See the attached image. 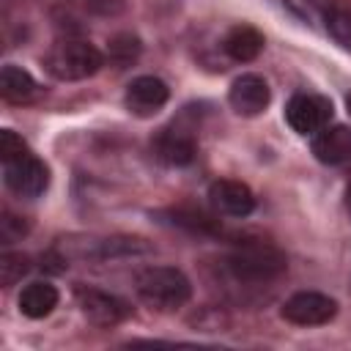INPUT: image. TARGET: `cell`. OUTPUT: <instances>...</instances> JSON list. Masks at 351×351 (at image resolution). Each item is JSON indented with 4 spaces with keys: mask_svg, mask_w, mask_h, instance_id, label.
<instances>
[{
    "mask_svg": "<svg viewBox=\"0 0 351 351\" xmlns=\"http://www.w3.org/2000/svg\"><path fill=\"white\" fill-rule=\"evenodd\" d=\"M60 255L69 258H88V261H104V258H123V255H140L148 252L151 244H145V239L137 236H110V239H63L60 244Z\"/></svg>",
    "mask_w": 351,
    "mask_h": 351,
    "instance_id": "5b68a950",
    "label": "cell"
},
{
    "mask_svg": "<svg viewBox=\"0 0 351 351\" xmlns=\"http://www.w3.org/2000/svg\"><path fill=\"white\" fill-rule=\"evenodd\" d=\"M41 63H44L49 77H55L60 82H77V80L93 77L104 66V55L88 41L63 38L47 49Z\"/></svg>",
    "mask_w": 351,
    "mask_h": 351,
    "instance_id": "3957f363",
    "label": "cell"
},
{
    "mask_svg": "<svg viewBox=\"0 0 351 351\" xmlns=\"http://www.w3.org/2000/svg\"><path fill=\"white\" fill-rule=\"evenodd\" d=\"M154 151L156 156L165 162V165H173V167H184L195 159L197 154V137L192 129H184L178 123L173 126H165L156 140H154Z\"/></svg>",
    "mask_w": 351,
    "mask_h": 351,
    "instance_id": "8fae6325",
    "label": "cell"
},
{
    "mask_svg": "<svg viewBox=\"0 0 351 351\" xmlns=\"http://www.w3.org/2000/svg\"><path fill=\"white\" fill-rule=\"evenodd\" d=\"M280 315L296 326H321L337 315V302L321 291H299L285 299Z\"/></svg>",
    "mask_w": 351,
    "mask_h": 351,
    "instance_id": "52a82bcc",
    "label": "cell"
},
{
    "mask_svg": "<svg viewBox=\"0 0 351 351\" xmlns=\"http://www.w3.org/2000/svg\"><path fill=\"white\" fill-rule=\"evenodd\" d=\"M107 55L112 63L118 66H129L137 55H140V38L132 33H118L107 41Z\"/></svg>",
    "mask_w": 351,
    "mask_h": 351,
    "instance_id": "d6986e66",
    "label": "cell"
},
{
    "mask_svg": "<svg viewBox=\"0 0 351 351\" xmlns=\"http://www.w3.org/2000/svg\"><path fill=\"white\" fill-rule=\"evenodd\" d=\"M90 14H99V16H115L123 11L126 0H80Z\"/></svg>",
    "mask_w": 351,
    "mask_h": 351,
    "instance_id": "603a6c76",
    "label": "cell"
},
{
    "mask_svg": "<svg viewBox=\"0 0 351 351\" xmlns=\"http://www.w3.org/2000/svg\"><path fill=\"white\" fill-rule=\"evenodd\" d=\"M222 266H225V274L236 285L261 288V285H269L277 277H282L285 269H288V261H285L282 250L274 247L271 241L244 239V241L233 244V250L228 252Z\"/></svg>",
    "mask_w": 351,
    "mask_h": 351,
    "instance_id": "6da1fadb",
    "label": "cell"
},
{
    "mask_svg": "<svg viewBox=\"0 0 351 351\" xmlns=\"http://www.w3.org/2000/svg\"><path fill=\"white\" fill-rule=\"evenodd\" d=\"M137 296L154 310H178L192 296L189 277L176 266H148L134 280Z\"/></svg>",
    "mask_w": 351,
    "mask_h": 351,
    "instance_id": "7a4b0ae2",
    "label": "cell"
},
{
    "mask_svg": "<svg viewBox=\"0 0 351 351\" xmlns=\"http://www.w3.org/2000/svg\"><path fill=\"white\" fill-rule=\"evenodd\" d=\"M313 154L324 165L351 162V126H324L318 134H313Z\"/></svg>",
    "mask_w": 351,
    "mask_h": 351,
    "instance_id": "4fadbf2b",
    "label": "cell"
},
{
    "mask_svg": "<svg viewBox=\"0 0 351 351\" xmlns=\"http://www.w3.org/2000/svg\"><path fill=\"white\" fill-rule=\"evenodd\" d=\"M22 151H27V143H25L16 132L3 129V132H0V159L16 156V154H22Z\"/></svg>",
    "mask_w": 351,
    "mask_h": 351,
    "instance_id": "7402d4cb",
    "label": "cell"
},
{
    "mask_svg": "<svg viewBox=\"0 0 351 351\" xmlns=\"http://www.w3.org/2000/svg\"><path fill=\"white\" fill-rule=\"evenodd\" d=\"M156 217H162V222H167L173 228L195 233V236H217L219 233L217 219L211 214H206L203 208H197V206H170V208L159 211Z\"/></svg>",
    "mask_w": 351,
    "mask_h": 351,
    "instance_id": "9a60e30c",
    "label": "cell"
},
{
    "mask_svg": "<svg viewBox=\"0 0 351 351\" xmlns=\"http://www.w3.org/2000/svg\"><path fill=\"white\" fill-rule=\"evenodd\" d=\"M30 271V258L25 252H3L0 255V282L3 288L16 285Z\"/></svg>",
    "mask_w": 351,
    "mask_h": 351,
    "instance_id": "ffe728a7",
    "label": "cell"
},
{
    "mask_svg": "<svg viewBox=\"0 0 351 351\" xmlns=\"http://www.w3.org/2000/svg\"><path fill=\"white\" fill-rule=\"evenodd\" d=\"M3 178L5 186L19 197H38L49 186V167L27 148L16 156L3 159Z\"/></svg>",
    "mask_w": 351,
    "mask_h": 351,
    "instance_id": "277c9868",
    "label": "cell"
},
{
    "mask_svg": "<svg viewBox=\"0 0 351 351\" xmlns=\"http://www.w3.org/2000/svg\"><path fill=\"white\" fill-rule=\"evenodd\" d=\"M77 304L93 326H115L132 315V307L123 299L88 285H77Z\"/></svg>",
    "mask_w": 351,
    "mask_h": 351,
    "instance_id": "ba28073f",
    "label": "cell"
},
{
    "mask_svg": "<svg viewBox=\"0 0 351 351\" xmlns=\"http://www.w3.org/2000/svg\"><path fill=\"white\" fill-rule=\"evenodd\" d=\"M263 33L258 30V27H252V25H233L228 33H225V38H222V49L228 52V58L230 60H236V63H250V60H255L258 55H261V49H263Z\"/></svg>",
    "mask_w": 351,
    "mask_h": 351,
    "instance_id": "2e32d148",
    "label": "cell"
},
{
    "mask_svg": "<svg viewBox=\"0 0 351 351\" xmlns=\"http://www.w3.org/2000/svg\"><path fill=\"white\" fill-rule=\"evenodd\" d=\"M208 200H211V206H214L219 214L236 217V219L250 217L252 208H255V195H252V189H250L247 184H241V181H233V178H219V181H214V184L208 186Z\"/></svg>",
    "mask_w": 351,
    "mask_h": 351,
    "instance_id": "7c38bea8",
    "label": "cell"
},
{
    "mask_svg": "<svg viewBox=\"0 0 351 351\" xmlns=\"http://www.w3.org/2000/svg\"><path fill=\"white\" fill-rule=\"evenodd\" d=\"M269 101H271V90L261 74H241L233 80L228 90V104L233 107L236 115H244V118L261 115L269 107Z\"/></svg>",
    "mask_w": 351,
    "mask_h": 351,
    "instance_id": "9c48e42d",
    "label": "cell"
},
{
    "mask_svg": "<svg viewBox=\"0 0 351 351\" xmlns=\"http://www.w3.org/2000/svg\"><path fill=\"white\" fill-rule=\"evenodd\" d=\"M25 233H27L25 217H16L11 211H3V217H0V239H3V244H11V241L22 239Z\"/></svg>",
    "mask_w": 351,
    "mask_h": 351,
    "instance_id": "44dd1931",
    "label": "cell"
},
{
    "mask_svg": "<svg viewBox=\"0 0 351 351\" xmlns=\"http://www.w3.org/2000/svg\"><path fill=\"white\" fill-rule=\"evenodd\" d=\"M346 107H348V112H351V93L346 96Z\"/></svg>",
    "mask_w": 351,
    "mask_h": 351,
    "instance_id": "d4e9b609",
    "label": "cell"
},
{
    "mask_svg": "<svg viewBox=\"0 0 351 351\" xmlns=\"http://www.w3.org/2000/svg\"><path fill=\"white\" fill-rule=\"evenodd\" d=\"M170 99V88L167 82H162L159 77L154 74H143V77H134L129 85H126V110L140 115V118H148L154 112H159Z\"/></svg>",
    "mask_w": 351,
    "mask_h": 351,
    "instance_id": "30bf717a",
    "label": "cell"
},
{
    "mask_svg": "<svg viewBox=\"0 0 351 351\" xmlns=\"http://www.w3.org/2000/svg\"><path fill=\"white\" fill-rule=\"evenodd\" d=\"M58 288L47 280H36L30 285L22 288L19 293V313L27 315V318H47L55 307H58Z\"/></svg>",
    "mask_w": 351,
    "mask_h": 351,
    "instance_id": "e0dca14e",
    "label": "cell"
},
{
    "mask_svg": "<svg viewBox=\"0 0 351 351\" xmlns=\"http://www.w3.org/2000/svg\"><path fill=\"white\" fill-rule=\"evenodd\" d=\"M285 121L299 134H318L332 121V101L321 93H293L285 104Z\"/></svg>",
    "mask_w": 351,
    "mask_h": 351,
    "instance_id": "8992f818",
    "label": "cell"
},
{
    "mask_svg": "<svg viewBox=\"0 0 351 351\" xmlns=\"http://www.w3.org/2000/svg\"><path fill=\"white\" fill-rule=\"evenodd\" d=\"M324 19L326 33L351 52V0H310Z\"/></svg>",
    "mask_w": 351,
    "mask_h": 351,
    "instance_id": "5bb4252c",
    "label": "cell"
},
{
    "mask_svg": "<svg viewBox=\"0 0 351 351\" xmlns=\"http://www.w3.org/2000/svg\"><path fill=\"white\" fill-rule=\"evenodd\" d=\"M346 208H348V214H351V181H348V186H346Z\"/></svg>",
    "mask_w": 351,
    "mask_h": 351,
    "instance_id": "cb8c5ba5",
    "label": "cell"
},
{
    "mask_svg": "<svg viewBox=\"0 0 351 351\" xmlns=\"http://www.w3.org/2000/svg\"><path fill=\"white\" fill-rule=\"evenodd\" d=\"M0 93L11 104H27L38 96V82L22 66L5 63L3 71H0Z\"/></svg>",
    "mask_w": 351,
    "mask_h": 351,
    "instance_id": "ac0fdd59",
    "label": "cell"
}]
</instances>
